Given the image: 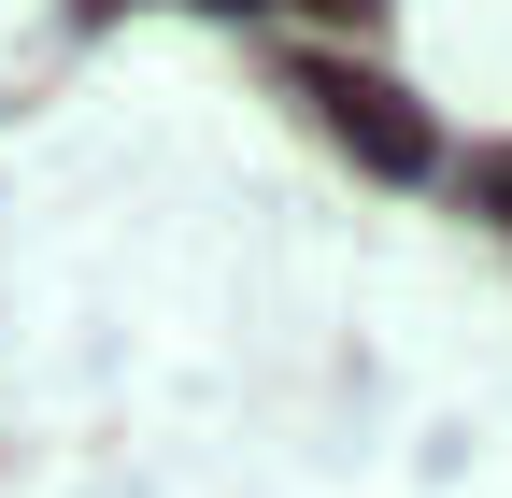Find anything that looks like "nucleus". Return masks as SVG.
Listing matches in <instances>:
<instances>
[{"label":"nucleus","instance_id":"7ed1b4c3","mask_svg":"<svg viewBox=\"0 0 512 498\" xmlns=\"http://www.w3.org/2000/svg\"><path fill=\"white\" fill-rule=\"evenodd\" d=\"M328 15H342V0H328Z\"/></svg>","mask_w":512,"mask_h":498},{"label":"nucleus","instance_id":"f257e3e1","mask_svg":"<svg viewBox=\"0 0 512 498\" xmlns=\"http://www.w3.org/2000/svg\"><path fill=\"white\" fill-rule=\"evenodd\" d=\"M313 86H328V114H342V129H356L384 171H413V157H427V129H413V100H399V86H370V72H313Z\"/></svg>","mask_w":512,"mask_h":498},{"label":"nucleus","instance_id":"f03ea898","mask_svg":"<svg viewBox=\"0 0 512 498\" xmlns=\"http://www.w3.org/2000/svg\"><path fill=\"white\" fill-rule=\"evenodd\" d=\"M498 200H512V171H498Z\"/></svg>","mask_w":512,"mask_h":498}]
</instances>
